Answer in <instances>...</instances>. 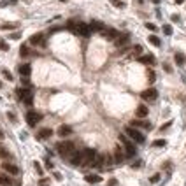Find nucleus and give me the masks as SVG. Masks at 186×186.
Masks as SVG:
<instances>
[{"instance_id":"nucleus-1","label":"nucleus","mask_w":186,"mask_h":186,"mask_svg":"<svg viewBox=\"0 0 186 186\" xmlns=\"http://www.w3.org/2000/svg\"><path fill=\"white\" fill-rule=\"evenodd\" d=\"M67 28L74 33H77V35H81V37H88L90 33H91V26L90 25H86V23H77V21H69L67 23Z\"/></svg>"},{"instance_id":"nucleus-2","label":"nucleus","mask_w":186,"mask_h":186,"mask_svg":"<svg viewBox=\"0 0 186 186\" xmlns=\"http://www.w3.org/2000/svg\"><path fill=\"white\" fill-rule=\"evenodd\" d=\"M125 134L128 135V137H130V139H132L134 142H137V144H144L146 137H144L142 134H141V132H139V130H137L135 126H132V125L125 128Z\"/></svg>"},{"instance_id":"nucleus-3","label":"nucleus","mask_w":186,"mask_h":186,"mask_svg":"<svg viewBox=\"0 0 186 186\" xmlns=\"http://www.w3.org/2000/svg\"><path fill=\"white\" fill-rule=\"evenodd\" d=\"M56 149H58V153L62 156H70L74 153V149H76V146L70 141H63V142H60V144L56 146Z\"/></svg>"},{"instance_id":"nucleus-4","label":"nucleus","mask_w":186,"mask_h":186,"mask_svg":"<svg viewBox=\"0 0 186 186\" xmlns=\"http://www.w3.org/2000/svg\"><path fill=\"white\" fill-rule=\"evenodd\" d=\"M16 93H18V98L23 100L26 105H32V104H33V95H32L30 90H26V88H20Z\"/></svg>"},{"instance_id":"nucleus-5","label":"nucleus","mask_w":186,"mask_h":186,"mask_svg":"<svg viewBox=\"0 0 186 186\" xmlns=\"http://www.w3.org/2000/svg\"><path fill=\"white\" fill-rule=\"evenodd\" d=\"M41 119H42V114L35 113V111H28L26 113V123L30 125V126H35Z\"/></svg>"},{"instance_id":"nucleus-6","label":"nucleus","mask_w":186,"mask_h":186,"mask_svg":"<svg viewBox=\"0 0 186 186\" xmlns=\"http://www.w3.org/2000/svg\"><path fill=\"white\" fill-rule=\"evenodd\" d=\"M119 141H121V142L125 144L126 155H128V156H134V155H135V151H137V149H135V146L132 144V142H130V141H128V139H126L125 135H119Z\"/></svg>"},{"instance_id":"nucleus-7","label":"nucleus","mask_w":186,"mask_h":186,"mask_svg":"<svg viewBox=\"0 0 186 186\" xmlns=\"http://www.w3.org/2000/svg\"><path fill=\"white\" fill-rule=\"evenodd\" d=\"M141 97H142L144 100H147V102H153V100H156V97H158V91H156L155 88H147V90H144V91L141 93Z\"/></svg>"},{"instance_id":"nucleus-8","label":"nucleus","mask_w":186,"mask_h":186,"mask_svg":"<svg viewBox=\"0 0 186 186\" xmlns=\"http://www.w3.org/2000/svg\"><path fill=\"white\" fill-rule=\"evenodd\" d=\"M100 33H102L107 41H116V39H118V35H119L118 30H114V28H104Z\"/></svg>"},{"instance_id":"nucleus-9","label":"nucleus","mask_w":186,"mask_h":186,"mask_svg":"<svg viewBox=\"0 0 186 186\" xmlns=\"http://www.w3.org/2000/svg\"><path fill=\"white\" fill-rule=\"evenodd\" d=\"M30 44L32 46H46V37L42 33H35L30 37Z\"/></svg>"},{"instance_id":"nucleus-10","label":"nucleus","mask_w":186,"mask_h":186,"mask_svg":"<svg viewBox=\"0 0 186 186\" xmlns=\"http://www.w3.org/2000/svg\"><path fill=\"white\" fill-rule=\"evenodd\" d=\"M2 169H4V170H5L7 174H14V176H16V174H20V169L14 165V163H9V162L2 163Z\"/></svg>"},{"instance_id":"nucleus-11","label":"nucleus","mask_w":186,"mask_h":186,"mask_svg":"<svg viewBox=\"0 0 186 186\" xmlns=\"http://www.w3.org/2000/svg\"><path fill=\"white\" fill-rule=\"evenodd\" d=\"M128 41H130V37H128V33H121V35H118V39H116V46L118 48H123V46H126L128 44Z\"/></svg>"},{"instance_id":"nucleus-12","label":"nucleus","mask_w":186,"mask_h":186,"mask_svg":"<svg viewBox=\"0 0 186 186\" xmlns=\"http://www.w3.org/2000/svg\"><path fill=\"white\" fill-rule=\"evenodd\" d=\"M58 135H60V137H69V135H72V126L62 125V126L58 128Z\"/></svg>"},{"instance_id":"nucleus-13","label":"nucleus","mask_w":186,"mask_h":186,"mask_svg":"<svg viewBox=\"0 0 186 186\" xmlns=\"http://www.w3.org/2000/svg\"><path fill=\"white\" fill-rule=\"evenodd\" d=\"M105 162H107V156H105V155H98V153H97V155H95V158H93V163H91V165L102 167Z\"/></svg>"},{"instance_id":"nucleus-14","label":"nucleus","mask_w":186,"mask_h":186,"mask_svg":"<svg viewBox=\"0 0 186 186\" xmlns=\"http://www.w3.org/2000/svg\"><path fill=\"white\" fill-rule=\"evenodd\" d=\"M139 62L146 63V65H155V56L153 54H142V56H139Z\"/></svg>"},{"instance_id":"nucleus-15","label":"nucleus","mask_w":186,"mask_h":186,"mask_svg":"<svg viewBox=\"0 0 186 186\" xmlns=\"http://www.w3.org/2000/svg\"><path fill=\"white\" fill-rule=\"evenodd\" d=\"M18 72L21 74V77H28L32 72V67L28 63H25V65H20V69H18Z\"/></svg>"},{"instance_id":"nucleus-16","label":"nucleus","mask_w":186,"mask_h":186,"mask_svg":"<svg viewBox=\"0 0 186 186\" xmlns=\"http://www.w3.org/2000/svg\"><path fill=\"white\" fill-rule=\"evenodd\" d=\"M84 179H86V183H91V184H97V183L102 181V177L98 176V174H88Z\"/></svg>"},{"instance_id":"nucleus-17","label":"nucleus","mask_w":186,"mask_h":186,"mask_svg":"<svg viewBox=\"0 0 186 186\" xmlns=\"http://www.w3.org/2000/svg\"><path fill=\"white\" fill-rule=\"evenodd\" d=\"M147 113H149V109H147L146 105H139V107H137V111H135L137 118H146V116H147Z\"/></svg>"},{"instance_id":"nucleus-18","label":"nucleus","mask_w":186,"mask_h":186,"mask_svg":"<svg viewBox=\"0 0 186 186\" xmlns=\"http://www.w3.org/2000/svg\"><path fill=\"white\" fill-rule=\"evenodd\" d=\"M39 139H49V137H51L53 135V130L51 128H42V130H39Z\"/></svg>"},{"instance_id":"nucleus-19","label":"nucleus","mask_w":186,"mask_h":186,"mask_svg":"<svg viewBox=\"0 0 186 186\" xmlns=\"http://www.w3.org/2000/svg\"><path fill=\"white\" fill-rule=\"evenodd\" d=\"M174 60H176V63L179 65V67H183V65L186 63V56L183 54V53H176V54H174Z\"/></svg>"},{"instance_id":"nucleus-20","label":"nucleus","mask_w":186,"mask_h":186,"mask_svg":"<svg viewBox=\"0 0 186 186\" xmlns=\"http://www.w3.org/2000/svg\"><path fill=\"white\" fill-rule=\"evenodd\" d=\"M123 153H121V147H116V151H114V163H121L123 162Z\"/></svg>"},{"instance_id":"nucleus-21","label":"nucleus","mask_w":186,"mask_h":186,"mask_svg":"<svg viewBox=\"0 0 186 186\" xmlns=\"http://www.w3.org/2000/svg\"><path fill=\"white\" fill-rule=\"evenodd\" d=\"M0 184L2 186H11L12 184V179L7 174H0Z\"/></svg>"},{"instance_id":"nucleus-22","label":"nucleus","mask_w":186,"mask_h":186,"mask_svg":"<svg viewBox=\"0 0 186 186\" xmlns=\"http://www.w3.org/2000/svg\"><path fill=\"white\" fill-rule=\"evenodd\" d=\"M90 26H91V30H95V32H102L105 26H104V23H100V21H91L90 23Z\"/></svg>"},{"instance_id":"nucleus-23","label":"nucleus","mask_w":186,"mask_h":186,"mask_svg":"<svg viewBox=\"0 0 186 186\" xmlns=\"http://www.w3.org/2000/svg\"><path fill=\"white\" fill-rule=\"evenodd\" d=\"M149 42H151L153 46H156V48H160V46H162V41H160L156 35H149Z\"/></svg>"},{"instance_id":"nucleus-24","label":"nucleus","mask_w":186,"mask_h":186,"mask_svg":"<svg viewBox=\"0 0 186 186\" xmlns=\"http://www.w3.org/2000/svg\"><path fill=\"white\" fill-rule=\"evenodd\" d=\"M0 28H2V30H14V28H18V25H16V23H4Z\"/></svg>"},{"instance_id":"nucleus-25","label":"nucleus","mask_w":186,"mask_h":186,"mask_svg":"<svg viewBox=\"0 0 186 186\" xmlns=\"http://www.w3.org/2000/svg\"><path fill=\"white\" fill-rule=\"evenodd\" d=\"M147 81H149V83H155L156 81V74H155V70H151V69L147 70Z\"/></svg>"},{"instance_id":"nucleus-26","label":"nucleus","mask_w":186,"mask_h":186,"mask_svg":"<svg viewBox=\"0 0 186 186\" xmlns=\"http://www.w3.org/2000/svg\"><path fill=\"white\" fill-rule=\"evenodd\" d=\"M163 146H167L165 139H158V141H155V142H153V147H163Z\"/></svg>"},{"instance_id":"nucleus-27","label":"nucleus","mask_w":186,"mask_h":186,"mask_svg":"<svg viewBox=\"0 0 186 186\" xmlns=\"http://www.w3.org/2000/svg\"><path fill=\"white\" fill-rule=\"evenodd\" d=\"M111 4H113L114 7H119V9L125 7V2H121V0H111Z\"/></svg>"},{"instance_id":"nucleus-28","label":"nucleus","mask_w":186,"mask_h":186,"mask_svg":"<svg viewBox=\"0 0 186 186\" xmlns=\"http://www.w3.org/2000/svg\"><path fill=\"white\" fill-rule=\"evenodd\" d=\"M0 49L2 51H9V46H7V42L4 41V39H0Z\"/></svg>"},{"instance_id":"nucleus-29","label":"nucleus","mask_w":186,"mask_h":186,"mask_svg":"<svg viewBox=\"0 0 186 186\" xmlns=\"http://www.w3.org/2000/svg\"><path fill=\"white\" fill-rule=\"evenodd\" d=\"M2 76H4L5 79H9V81H12V74H11L9 70H7V69H4V70H2Z\"/></svg>"},{"instance_id":"nucleus-30","label":"nucleus","mask_w":186,"mask_h":186,"mask_svg":"<svg viewBox=\"0 0 186 186\" xmlns=\"http://www.w3.org/2000/svg\"><path fill=\"white\" fill-rule=\"evenodd\" d=\"M163 33L165 35H172V26L170 25H163Z\"/></svg>"},{"instance_id":"nucleus-31","label":"nucleus","mask_w":186,"mask_h":186,"mask_svg":"<svg viewBox=\"0 0 186 186\" xmlns=\"http://www.w3.org/2000/svg\"><path fill=\"white\" fill-rule=\"evenodd\" d=\"M0 156H4V158H9V151H7L4 146H0Z\"/></svg>"},{"instance_id":"nucleus-32","label":"nucleus","mask_w":186,"mask_h":186,"mask_svg":"<svg viewBox=\"0 0 186 186\" xmlns=\"http://www.w3.org/2000/svg\"><path fill=\"white\" fill-rule=\"evenodd\" d=\"M20 53H21V56H28V48H26V46H21Z\"/></svg>"},{"instance_id":"nucleus-33","label":"nucleus","mask_w":186,"mask_h":186,"mask_svg":"<svg viewBox=\"0 0 186 186\" xmlns=\"http://www.w3.org/2000/svg\"><path fill=\"white\" fill-rule=\"evenodd\" d=\"M39 186H49V181H48L46 177H42L41 181H39Z\"/></svg>"},{"instance_id":"nucleus-34","label":"nucleus","mask_w":186,"mask_h":186,"mask_svg":"<svg viewBox=\"0 0 186 186\" xmlns=\"http://www.w3.org/2000/svg\"><path fill=\"white\" fill-rule=\"evenodd\" d=\"M146 28H147V30H151V32H155L156 30V25H153V23H146Z\"/></svg>"},{"instance_id":"nucleus-35","label":"nucleus","mask_w":186,"mask_h":186,"mask_svg":"<svg viewBox=\"0 0 186 186\" xmlns=\"http://www.w3.org/2000/svg\"><path fill=\"white\" fill-rule=\"evenodd\" d=\"M134 53L141 54V53H142V46H134Z\"/></svg>"},{"instance_id":"nucleus-36","label":"nucleus","mask_w":186,"mask_h":186,"mask_svg":"<svg viewBox=\"0 0 186 186\" xmlns=\"http://www.w3.org/2000/svg\"><path fill=\"white\" fill-rule=\"evenodd\" d=\"M109 186H118V179H109V183H107Z\"/></svg>"},{"instance_id":"nucleus-37","label":"nucleus","mask_w":186,"mask_h":186,"mask_svg":"<svg viewBox=\"0 0 186 186\" xmlns=\"http://www.w3.org/2000/svg\"><path fill=\"white\" fill-rule=\"evenodd\" d=\"M21 83L25 84V86H28V84H30V79H28V77H21Z\"/></svg>"},{"instance_id":"nucleus-38","label":"nucleus","mask_w":186,"mask_h":186,"mask_svg":"<svg viewBox=\"0 0 186 186\" xmlns=\"http://www.w3.org/2000/svg\"><path fill=\"white\" fill-rule=\"evenodd\" d=\"M163 69H165V72H172V69H170L169 63H163Z\"/></svg>"},{"instance_id":"nucleus-39","label":"nucleus","mask_w":186,"mask_h":186,"mask_svg":"<svg viewBox=\"0 0 186 186\" xmlns=\"http://www.w3.org/2000/svg\"><path fill=\"white\" fill-rule=\"evenodd\" d=\"M35 170H37V172H39V174H42V167L39 165V163H37V162H35Z\"/></svg>"},{"instance_id":"nucleus-40","label":"nucleus","mask_w":186,"mask_h":186,"mask_svg":"<svg viewBox=\"0 0 186 186\" xmlns=\"http://www.w3.org/2000/svg\"><path fill=\"white\" fill-rule=\"evenodd\" d=\"M158 179H160V174H155V176L151 177V183H156Z\"/></svg>"},{"instance_id":"nucleus-41","label":"nucleus","mask_w":186,"mask_h":186,"mask_svg":"<svg viewBox=\"0 0 186 186\" xmlns=\"http://www.w3.org/2000/svg\"><path fill=\"white\" fill-rule=\"evenodd\" d=\"M7 118H9V119H12V121L16 119V116H14V114H12V113H9V114H7Z\"/></svg>"},{"instance_id":"nucleus-42","label":"nucleus","mask_w":186,"mask_h":186,"mask_svg":"<svg viewBox=\"0 0 186 186\" xmlns=\"http://www.w3.org/2000/svg\"><path fill=\"white\" fill-rule=\"evenodd\" d=\"M11 39H20V33H18V32H16V33H12V35H11Z\"/></svg>"},{"instance_id":"nucleus-43","label":"nucleus","mask_w":186,"mask_h":186,"mask_svg":"<svg viewBox=\"0 0 186 186\" xmlns=\"http://www.w3.org/2000/svg\"><path fill=\"white\" fill-rule=\"evenodd\" d=\"M176 4H184V0H174Z\"/></svg>"},{"instance_id":"nucleus-44","label":"nucleus","mask_w":186,"mask_h":186,"mask_svg":"<svg viewBox=\"0 0 186 186\" xmlns=\"http://www.w3.org/2000/svg\"><path fill=\"white\" fill-rule=\"evenodd\" d=\"M2 139H4V132H2V130H0V141H2Z\"/></svg>"},{"instance_id":"nucleus-45","label":"nucleus","mask_w":186,"mask_h":186,"mask_svg":"<svg viewBox=\"0 0 186 186\" xmlns=\"http://www.w3.org/2000/svg\"><path fill=\"white\" fill-rule=\"evenodd\" d=\"M62 2H67V0H62Z\"/></svg>"},{"instance_id":"nucleus-46","label":"nucleus","mask_w":186,"mask_h":186,"mask_svg":"<svg viewBox=\"0 0 186 186\" xmlns=\"http://www.w3.org/2000/svg\"><path fill=\"white\" fill-rule=\"evenodd\" d=\"M0 86H2V83H0Z\"/></svg>"}]
</instances>
